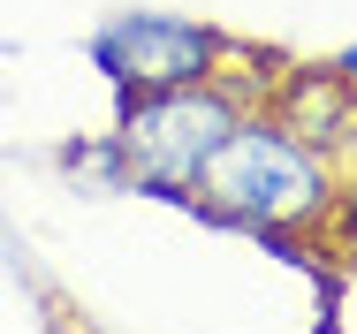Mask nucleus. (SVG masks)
Segmentation results:
<instances>
[{
	"label": "nucleus",
	"mask_w": 357,
	"mask_h": 334,
	"mask_svg": "<svg viewBox=\"0 0 357 334\" xmlns=\"http://www.w3.org/2000/svg\"><path fill=\"white\" fill-rule=\"evenodd\" d=\"M335 183H342L335 152L296 137L274 107H243V122L220 137V152L190 183V213L213 220V228H236V236H259V251L319 273L327 266Z\"/></svg>",
	"instance_id": "obj_1"
},
{
	"label": "nucleus",
	"mask_w": 357,
	"mask_h": 334,
	"mask_svg": "<svg viewBox=\"0 0 357 334\" xmlns=\"http://www.w3.org/2000/svg\"><path fill=\"white\" fill-rule=\"evenodd\" d=\"M243 68H251V46H236L228 68L206 76V84L114 99V144H122V160H130V190H137V198L190 205L198 167L220 152V137L243 122V107L266 99V84H251Z\"/></svg>",
	"instance_id": "obj_2"
},
{
	"label": "nucleus",
	"mask_w": 357,
	"mask_h": 334,
	"mask_svg": "<svg viewBox=\"0 0 357 334\" xmlns=\"http://www.w3.org/2000/svg\"><path fill=\"white\" fill-rule=\"evenodd\" d=\"M91 68L114 84V99L130 91H175V84H206L228 68L236 38L198 23V15H167V8H122L84 38Z\"/></svg>",
	"instance_id": "obj_3"
},
{
	"label": "nucleus",
	"mask_w": 357,
	"mask_h": 334,
	"mask_svg": "<svg viewBox=\"0 0 357 334\" xmlns=\"http://www.w3.org/2000/svg\"><path fill=\"white\" fill-rule=\"evenodd\" d=\"M259 107H274L296 137H312V144L335 152V160H350V152H357V107L342 99V84H335V68H327V61H282Z\"/></svg>",
	"instance_id": "obj_4"
},
{
	"label": "nucleus",
	"mask_w": 357,
	"mask_h": 334,
	"mask_svg": "<svg viewBox=\"0 0 357 334\" xmlns=\"http://www.w3.org/2000/svg\"><path fill=\"white\" fill-rule=\"evenodd\" d=\"M54 160H61V167L76 175V190H99V198L130 190V160H122V144H114V130H99V137H76V144H61Z\"/></svg>",
	"instance_id": "obj_5"
},
{
	"label": "nucleus",
	"mask_w": 357,
	"mask_h": 334,
	"mask_svg": "<svg viewBox=\"0 0 357 334\" xmlns=\"http://www.w3.org/2000/svg\"><path fill=\"white\" fill-rule=\"evenodd\" d=\"M327 251H342V266H357V152L342 160V183H335V220H327Z\"/></svg>",
	"instance_id": "obj_6"
},
{
	"label": "nucleus",
	"mask_w": 357,
	"mask_h": 334,
	"mask_svg": "<svg viewBox=\"0 0 357 334\" xmlns=\"http://www.w3.org/2000/svg\"><path fill=\"white\" fill-rule=\"evenodd\" d=\"M327 68H335V84H342V99L357 107V38L342 46V54H327Z\"/></svg>",
	"instance_id": "obj_7"
}]
</instances>
